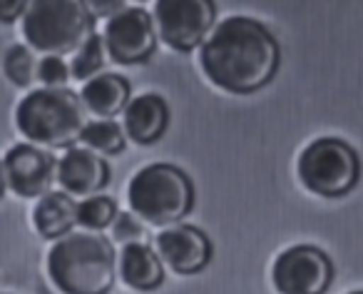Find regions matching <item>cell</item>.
I'll list each match as a JSON object with an SVG mask.
<instances>
[{"label": "cell", "mask_w": 363, "mask_h": 294, "mask_svg": "<svg viewBox=\"0 0 363 294\" xmlns=\"http://www.w3.org/2000/svg\"><path fill=\"white\" fill-rule=\"evenodd\" d=\"M333 264L318 247L296 244L274 259L272 282L279 294H326Z\"/></svg>", "instance_id": "cell-8"}, {"label": "cell", "mask_w": 363, "mask_h": 294, "mask_svg": "<svg viewBox=\"0 0 363 294\" xmlns=\"http://www.w3.org/2000/svg\"><path fill=\"white\" fill-rule=\"evenodd\" d=\"M23 36L33 50L60 58L95 36V16L82 0H33L23 13Z\"/></svg>", "instance_id": "cell-4"}, {"label": "cell", "mask_w": 363, "mask_h": 294, "mask_svg": "<svg viewBox=\"0 0 363 294\" xmlns=\"http://www.w3.org/2000/svg\"><path fill=\"white\" fill-rule=\"evenodd\" d=\"M117 217V205L107 195H92L77 205V224L87 232H100L107 229Z\"/></svg>", "instance_id": "cell-18"}, {"label": "cell", "mask_w": 363, "mask_h": 294, "mask_svg": "<svg viewBox=\"0 0 363 294\" xmlns=\"http://www.w3.org/2000/svg\"><path fill=\"white\" fill-rule=\"evenodd\" d=\"M217 8L209 0H157L155 31L172 50L189 53L199 48L214 28Z\"/></svg>", "instance_id": "cell-7"}, {"label": "cell", "mask_w": 363, "mask_h": 294, "mask_svg": "<svg viewBox=\"0 0 363 294\" xmlns=\"http://www.w3.org/2000/svg\"><path fill=\"white\" fill-rule=\"evenodd\" d=\"M6 192V175H3V160H0V197Z\"/></svg>", "instance_id": "cell-25"}, {"label": "cell", "mask_w": 363, "mask_h": 294, "mask_svg": "<svg viewBox=\"0 0 363 294\" xmlns=\"http://www.w3.org/2000/svg\"><path fill=\"white\" fill-rule=\"evenodd\" d=\"M348 294H363V289H356V292H348Z\"/></svg>", "instance_id": "cell-26"}, {"label": "cell", "mask_w": 363, "mask_h": 294, "mask_svg": "<svg viewBox=\"0 0 363 294\" xmlns=\"http://www.w3.org/2000/svg\"><path fill=\"white\" fill-rule=\"evenodd\" d=\"M57 163L48 150L35 145H16L3 158V175L6 185L18 197H43L50 192L55 183Z\"/></svg>", "instance_id": "cell-10"}, {"label": "cell", "mask_w": 363, "mask_h": 294, "mask_svg": "<svg viewBox=\"0 0 363 294\" xmlns=\"http://www.w3.org/2000/svg\"><path fill=\"white\" fill-rule=\"evenodd\" d=\"M199 65L212 85L234 95H249L274 80L281 50L267 26L247 16H232L202 43Z\"/></svg>", "instance_id": "cell-1"}, {"label": "cell", "mask_w": 363, "mask_h": 294, "mask_svg": "<svg viewBox=\"0 0 363 294\" xmlns=\"http://www.w3.org/2000/svg\"><path fill=\"white\" fill-rule=\"evenodd\" d=\"M130 100V82L117 72H102L87 80L80 90V102L87 112L97 117H115L117 112H125Z\"/></svg>", "instance_id": "cell-14"}, {"label": "cell", "mask_w": 363, "mask_h": 294, "mask_svg": "<svg viewBox=\"0 0 363 294\" xmlns=\"http://www.w3.org/2000/svg\"><path fill=\"white\" fill-rule=\"evenodd\" d=\"M35 70H38V62H35V58H33L30 48H26V45L8 48L6 58H3V72H6V77L13 85H18V87L33 85Z\"/></svg>", "instance_id": "cell-20"}, {"label": "cell", "mask_w": 363, "mask_h": 294, "mask_svg": "<svg viewBox=\"0 0 363 294\" xmlns=\"http://www.w3.org/2000/svg\"><path fill=\"white\" fill-rule=\"evenodd\" d=\"M28 3L23 0H0V23H16L18 18H23Z\"/></svg>", "instance_id": "cell-23"}, {"label": "cell", "mask_w": 363, "mask_h": 294, "mask_svg": "<svg viewBox=\"0 0 363 294\" xmlns=\"http://www.w3.org/2000/svg\"><path fill=\"white\" fill-rule=\"evenodd\" d=\"M55 180L65 195L92 197L110 183V165L87 147H70L57 163Z\"/></svg>", "instance_id": "cell-12"}, {"label": "cell", "mask_w": 363, "mask_h": 294, "mask_svg": "<svg viewBox=\"0 0 363 294\" xmlns=\"http://www.w3.org/2000/svg\"><path fill=\"white\" fill-rule=\"evenodd\" d=\"M87 8H90L92 16H95V13H107V16L112 18L117 11L125 8V3H87Z\"/></svg>", "instance_id": "cell-24"}, {"label": "cell", "mask_w": 363, "mask_h": 294, "mask_svg": "<svg viewBox=\"0 0 363 294\" xmlns=\"http://www.w3.org/2000/svg\"><path fill=\"white\" fill-rule=\"evenodd\" d=\"M48 277L62 294H107L117 277L112 242L97 232H70L48 252Z\"/></svg>", "instance_id": "cell-2"}, {"label": "cell", "mask_w": 363, "mask_h": 294, "mask_svg": "<svg viewBox=\"0 0 363 294\" xmlns=\"http://www.w3.org/2000/svg\"><path fill=\"white\" fill-rule=\"evenodd\" d=\"M105 65V43H102V36H90L82 48L75 53L70 65V75L75 80H92L97 72Z\"/></svg>", "instance_id": "cell-19"}, {"label": "cell", "mask_w": 363, "mask_h": 294, "mask_svg": "<svg viewBox=\"0 0 363 294\" xmlns=\"http://www.w3.org/2000/svg\"><path fill=\"white\" fill-rule=\"evenodd\" d=\"M105 53L117 65H140L150 60L157 48V31L155 21L142 8H122L107 21L105 36Z\"/></svg>", "instance_id": "cell-9"}, {"label": "cell", "mask_w": 363, "mask_h": 294, "mask_svg": "<svg viewBox=\"0 0 363 294\" xmlns=\"http://www.w3.org/2000/svg\"><path fill=\"white\" fill-rule=\"evenodd\" d=\"M132 214L155 227H174L194 205V187L187 173L174 165H147L127 185Z\"/></svg>", "instance_id": "cell-5"}, {"label": "cell", "mask_w": 363, "mask_h": 294, "mask_svg": "<svg viewBox=\"0 0 363 294\" xmlns=\"http://www.w3.org/2000/svg\"><path fill=\"white\" fill-rule=\"evenodd\" d=\"M169 125V107L164 97L155 92H145L140 97H132L125 107V122L122 130L137 145H155Z\"/></svg>", "instance_id": "cell-13"}, {"label": "cell", "mask_w": 363, "mask_h": 294, "mask_svg": "<svg viewBox=\"0 0 363 294\" xmlns=\"http://www.w3.org/2000/svg\"><path fill=\"white\" fill-rule=\"evenodd\" d=\"M77 224V202L65 192H48L33 209V227L45 239H62Z\"/></svg>", "instance_id": "cell-16"}, {"label": "cell", "mask_w": 363, "mask_h": 294, "mask_svg": "<svg viewBox=\"0 0 363 294\" xmlns=\"http://www.w3.org/2000/svg\"><path fill=\"white\" fill-rule=\"evenodd\" d=\"M296 173L308 192L336 200L356 187L361 160L356 150L338 137H318L301 153Z\"/></svg>", "instance_id": "cell-6"}, {"label": "cell", "mask_w": 363, "mask_h": 294, "mask_svg": "<svg viewBox=\"0 0 363 294\" xmlns=\"http://www.w3.org/2000/svg\"><path fill=\"white\" fill-rule=\"evenodd\" d=\"M35 77L45 87H62L67 80H70V67L65 65V60H62V58L48 55V58H43V60L38 62Z\"/></svg>", "instance_id": "cell-21"}, {"label": "cell", "mask_w": 363, "mask_h": 294, "mask_svg": "<svg viewBox=\"0 0 363 294\" xmlns=\"http://www.w3.org/2000/svg\"><path fill=\"white\" fill-rule=\"evenodd\" d=\"M157 252L177 274H197L212 259V242L192 224H174L157 234Z\"/></svg>", "instance_id": "cell-11"}, {"label": "cell", "mask_w": 363, "mask_h": 294, "mask_svg": "<svg viewBox=\"0 0 363 294\" xmlns=\"http://www.w3.org/2000/svg\"><path fill=\"white\" fill-rule=\"evenodd\" d=\"M80 140L87 150L97 155H117L125 150V130L115 120H95L87 122Z\"/></svg>", "instance_id": "cell-17"}, {"label": "cell", "mask_w": 363, "mask_h": 294, "mask_svg": "<svg viewBox=\"0 0 363 294\" xmlns=\"http://www.w3.org/2000/svg\"><path fill=\"white\" fill-rule=\"evenodd\" d=\"M142 234V227L140 222H137V217H132V214H120L117 212L115 222H112V237L120 239V242H127L130 244L135 237H140Z\"/></svg>", "instance_id": "cell-22"}, {"label": "cell", "mask_w": 363, "mask_h": 294, "mask_svg": "<svg viewBox=\"0 0 363 294\" xmlns=\"http://www.w3.org/2000/svg\"><path fill=\"white\" fill-rule=\"evenodd\" d=\"M16 125L35 147L70 150L85 130V107L80 95L67 87H40L28 92L16 110Z\"/></svg>", "instance_id": "cell-3"}, {"label": "cell", "mask_w": 363, "mask_h": 294, "mask_svg": "<svg viewBox=\"0 0 363 294\" xmlns=\"http://www.w3.org/2000/svg\"><path fill=\"white\" fill-rule=\"evenodd\" d=\"M120 277L137 292H155L164 282V267L147 244L130 242L120 252Z\"/></svg>", "instance_id": "cell-15"}]
</instances>
